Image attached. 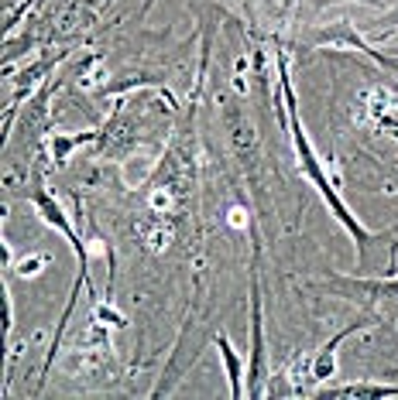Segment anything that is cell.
<instances>
[{
	"mask_svg": "<svg viewBox=\"0 0 398 400\" xmlns=\"http://www.w3.org/2000/svg\"><path fill=\"white\" fill-rule=\"evenodd\" d=\"M281 89H285V103H289V116H292V140H296V151H298V165H302V172L313 178V185L323 191V199L330 202V209L337 212V219L343 226L350 229V236L357 240V247L367 243V233L357 226V219L347 212V206L337 199V191L330 189V182H326V172H323V165L316 161V154L309 148V140H306V133H302V123H298V113H296V93H292V86H289V65H285V58H281Z\"/></svg>",
	"mask_w": 398,
	"mask_h": 400,
	"instance_id": "obj_1",
	"label": "cell"
},
{
	"mask_svg": "<svg viewBox=\"0 0 398 400\" xmlns=\"http://www.w3.org/2000/svg\"><path fill=\"white\" fill-rule=\"evenodd\" d=\"M35 206L41 209V219H45L48 226H55L62 236H65V240L76 247V257H80V284H90V267H86V264H90V253H86V247H82L80 233H76V229H72V223L65 219L62 206L55 202V199H52V195H48V191H38V195H35Z\"/></svg>",
	"mask_w": 398,
	"mask_h": 400,
	"instance_id": "obj_2",
	"label": "cell"
},
{
	"mask_svg": "<svg viewBox=\"0 0 398 400\" xmlns=\"http://www.w3.org/2000/svg\"><path fill=\"white\" fill-rule=\"evenodd\" d=\"M251 387L244 397H261V380H264V339H261V298H258V281L251 284Z\"/></svg>",
	"mask_w": 398,
	"mask_h": 400,
	"instance_id": "obj_3",
	"label": "cell"
},
{
	"mask_svg": "<svg viewBox=\"0 0 398 400\" xmlns=\"http://www.w3.org/2000/svg\"><path fill=\"white\" fill-rule=\"evenodd\" d=\"M367 325H371V318H360V322L347 325L343 332H337V335H333L330 343H326L323 349H319L316 362H313V377H316L319 383H323V380H330V377H333V370H337V345L343 343V339H347L350 332H360V328H367Z\"/></svg>",
	"mask_w": 398,
	"mask_h": 400,
	"instance_id": "obj_4",
	"label": "cell"
},
{
	"mask_svg": "<svg viewBox=\"0 0 398 400\" xmlns=\"http://www.w3.org/2000/svg\"><path fill=\"white\" fill-rule=\"evenodd\" d=\"M220 345V356H223V370H227V380H230V397H244V366H240V360L234 356V349H230V343L220 335L217 339Z\"/></svg>",
	"mask_w": 398,
	"mask_h": 400,
	"instance_id": "obj_5",
	"label": "cell"
},
{
	"mask_svg": "<svg viewBox=\"0 0 398 400\" xmlns=\"http://www.w3.org/2000/svg\"><path fill=\"white\" fill-rule=\"evenodd\" d=\"M97 133L86 130V133H76V137H62V133H55L52 137V154H55V161H65V154L76 151V148H82V144H90Z\"/></svg>",
	"mask_w": 398,
	"mask_h": 400,
	"instance_id": "obj_6",
	"label": "cell"
},
{
	"mask_svg": "<svg viewBox=\"0 0 398 400\" xmlns=\"http://www.w3.org/2000/svg\"><path fill=\"white\" fill-rule=\"evenodd\" d=\"M45 264H52L48 253H28V257H21L18 260V274L21 277H35V274H41V267Z\"/></svg>",
	"mask_w": 398,
	"mask_h": 400,
	"instance_id": "obj_7",
	"label": "cell"
},
{
	"mask_svg": "<svg viewBox=\"0 0 398 400\" xmlns=\"http://www.w3.org/2000/svg\"><path fill=\"white\" fill-rule=\"evenodd\" d=\"M93 318H100V322L103 325H110V328H124V315H120L117 308H110L107 305V301H97V305H93Z\"/></svg>",
	"mask_w": 398,
	"mask_h": 400,
	"instance_id": "obj_8",
	"label": "cell"
},
{
	"mask_svg": "<svg viewBox=\"0 0 398 400\" xmlns=\"http://www.w3.org/2000/svg\"><path fill=\"white\" fill-rule=\"evenodd\" d=\"M141 236H144V243H148V247H151V250H165V247H168V240H172V233H168V226L144 229Z\"/></svg>",
	"mask_w": 398,
	"mask_h": 400,
	"instance_id": "obj_9",
	"label": "cell"
},
{
	"mask_svg": "<svg viewBox=\"0 0 398 400\" xmlns=\"http://www.w3.org/2000/svg\"><path fill=\"white\" fill-rule=\"evenodd\" d=\"M168 206H172V195H168V191H165V189H155V191H151V209H155V212H165Z\"/></svg>",
	"mask_w": 398,
	"mask_h": 400,
	"instance_id": "obj_10",
	"label": "cell"
},
{
	"mask_svg": "<svg viewBox=\"0 0 398 400\" xmlns=\"http://www.w3.org/2000/svg\"><path fill=\"white\" fill-rule=\"evenodd\" d=\"M227 223H230V226H244V223H247V216H244V209H230V212H227Z\"/></svg>",
	"mask_w": 398,
	"mask_h": 400,
	"instance_id": "obj_11",
	"label": "cell"
},
{
	"mask_svg": "<svg viewBox=\"0 0 398 400\" xmlns=\"http://www.w3.org/2000/svg\"><path fill=\"white\" fill-rule=\"evenodd\" d=\"M392 377H398V370H392Z\"/></svg>",
	"mask_w": 398,
	"mask_h": 400,
	"instance_id": "obj_12",
	"label": "cell"
}]
</instances>
